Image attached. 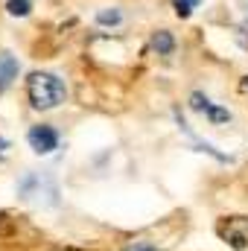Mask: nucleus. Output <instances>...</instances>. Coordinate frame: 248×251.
I'll return each mask as SVG.
<instances>
[{"label": "nucleus", "mask_w": 248, "mask_h": 251, "mask_svg": "<svg viewBox=\"0 0 248 251\" xmlns=\"http://www.w3.org/2000/svg\"><path fill=\"white\" fill-rule=\"evenodd\" d=\"M64 94H67L64 82L53 73H32L26 79V97H29L32 108H38V111H50V108L62 105Z\"/></svg>", "instance_id": "obj_1"}, {"label": "nucleus", "mask_w": 248, "mask_h": 251, "mask_svg": "<svg viewBox=\"0 0 248 251\" xmlns=\"http://www.w3.org/2000/svg\"><path fill=\"white\" fill-rule=\"evenodd\" d=\"M219 234L225 243H231V249L243 251L248 249V219L246 216H231L219 225Z\"/></svg>", "instance_id": "obj_2"}, {"label": "nucleus", "mask_w": 248, "mask_h": 251, "mask_svg": "<svg viewBox=\"0 0 248 251\" xmlns=\"http://www.w3.org/2000/svg\"><path fill=\"white\" fill-rule=\"evenodd\" d=\"M29 146L38 152V155H50L56 146H59V131L53 126H32L29 128Z\"/></svg>", "instance_id": "obj_3"}, {"label": "nucleus", "mask_w": 248, "mask_h": 251, "mask_svg": "<svg viewBox=\"0 0 248 251\" xmlns=\"http://www.w3.org/2000/svg\"><path fill=\"white\" fill-rule=\"evenodd\" d=\"M152 47H155L158 56H170V53L175 50V41H173V35H170L167 29H158V32L152 35Z\"/></svg>", "instance_id": "obj_4"}, {"label": "nucleus", "mask_w": 248, "mask_h": 251, "mask_svg": "<svg viewBox=\"0 0 248 251\" xmlns=\"http://www.w3.org/2000/svg\"><path fill=\"white\" fill-rule=\"evenodd\" d=\"M18 76V62L12 56H0V91L9 88V82Z\"/></svg>", "instance_id": "obj_5"}, {"label": "nucleus", "mask_w": 248, "mask_h": 251, "mask_svg": "<svg viewBox=\"0 0 248 251\" xmlns=\"http://www.w3.org/2000/svg\"><path fill=\"white\" fill-rule=\"evenodd\" d=\"M6 9H9V15H15V18H24V15H29L32 3H29V0H9V3H6Z\"/></svg>", "instance_id": "obj_6"}, {"label": "nucleus", "mask_w": 248, "mask_h": 251, "mask_svg": "<svg viewBox=\"0 0 248 251\" xmlns=\"http://www.w3.org/2000/svg\"><path fill=\"white\" fill-rule=\"evenodd\" d=\"M190 108H193V111H204V114H207V108H210V100H207L201 91H196V94L190 97Z\"/></svg>", "instance_id": "obj_7"}, {"label": "nucleus", "mask_w": 248, "mask_h": 251, "mask_svg": "<svg viewBox=\"0 0 248 251\" xmlns=\"http://www.w3.org/2000/svg\"><path fill=\"white\" fill-rule=\"evenodd\" d=\"M173 6H175V15L178 18H187L193 12V6H198V0H173Z\"/></svg>", "instance_id": "obj_8"}, {"label": "nucleus", "mask_w": 248, "mask_h": 251, "mask_svg": "<svg viewBox=\"0 0 248 251\" xmlns=\"http://www.w3.org/2000/svg\"><path fill=\"white\" fill-rule=\"evenodd\" d=\"M97 21H99V24H105V26H108V24L114 26V24H120V12H117V9H111V12H108V9H102V12L97 15Z\"/></svg>", "instance_id": "obj_9"}, {"label": "nucleus", "mask_w": 248, "mask_h": 251, "mask_svg": "<svg viewBox=\"0 0 248 251\" xmlns=\"http://www.w3.org/2000/svg\"><path fill=\"white\" fill-rule=\"evenodd\" d=\"M207 117H210V123H228V120H231V114H228L225 108H216V105L207 108Z\"/></svg>", "instance_id": "obj_10"}, {"label": "nucleus", "mask_w": 248, "mask_h": 251, "mask_svg": "<svg viewBox=\"0 0 248 251\" xmlns=\"http://www.w3.org/2000/svg\"><path fill=\"white\" fill-rule=\"evenodd\" d=\"M123 251H158L152 243H146V240H137V243H128Z\"/></svg>", "instance_id": "obj_11"}, {"label": "nucleus", "mask_w": 248, "mask_h": 251, "mask_svg": "<svg viewBox=\"0 0 248 251\" xmlns=\"http://www.w3.org/2000/svg\"><path fill=\"white\" fill-rule=\"evenodd\" d=\"M3 149H6V140H0V155H3Z\"/></svg>", "instance_id": "obj_12"}, {"label": "nucleus", "mask_w": 248, "mask_h": 251, "mask_svg": "<svg viewBox=\"0 0 248 251\" xmlns=\"http://www.w3.org/2000/svg\"><path fill=\"white\" fill-rule=\"evenodd\" d=\"M246 88H248V76H246Z\"/></svg>", "instance_id": "obj_13"}]
</instances>
